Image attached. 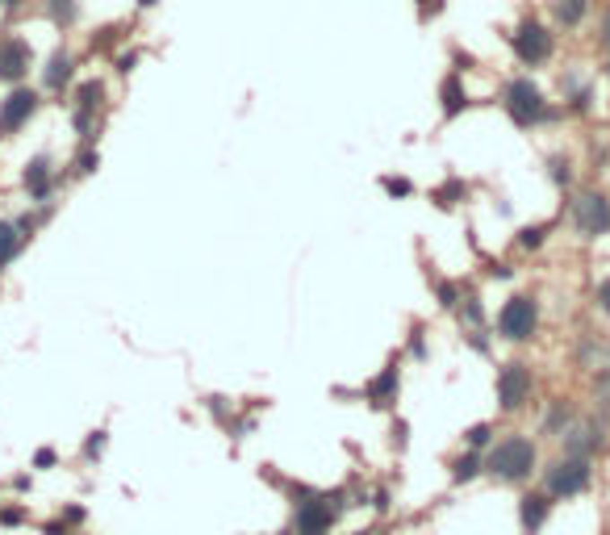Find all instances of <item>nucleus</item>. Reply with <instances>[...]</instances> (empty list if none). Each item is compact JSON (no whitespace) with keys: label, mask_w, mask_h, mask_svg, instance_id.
Listing matches in <instances>:
<instances>
[{"label":"nucleus","mask_w":610,"mask_h":535,"mask_svg":"<svg viewBox=\"0 0 610 535\" xmlns=\"http://www.w3.org/2000/svg\"><path fill=\"white\" fill-rule=\"evenodd\" d=\"M38 110H42V92L30 84H17L4 92V101H0V138H13V134H22L25 126L38 118Z\"/></svg>","instance_id":"10"},{"label":"nucleus","mask_w":610,"mask_h":535,"mask_svg":"<svg viewBox=\"0 0 610 535\" xmlns=\"http://www.w3.org/2000/svg\"><path fill=\"white\" fill-rule=\"evenodd\" d=\"M410 355L427 360V330H423V322H414V330H410Z\"/></svg>","instance_id":"36"},{"label":"nucleus","mask_w":610,"mask_h":535,"mask_svg":"<svg viewBox=\"0 0 610 535\" xmlns=\"http://www.w3.org/2000/svg\"><path fill=\"white\" fill-rule=\"evenodd\" d=\"M0 9H9V13H13V9H22V0H0Z\"/></svg>","instance_id":"44"},{"label":"nucleus","mask_w":610,"mask_h":535,"mask_svg":"<svg viewBox=\"0 0 610 535\" xmlns=\"http://www.w3.org/2000/svg\"><path fill=\"white\" fill-rule=\"evenodd\" d=\"M59 523L67 527V523H84V506H63L59 511Z\"/></svg>","instance_id":"39"},{"label":"nucleus","mask_w":610,"mask_h":535,"mask_svg":"<svg viewBox=\"0 0 610 535\" xmlns=\"http://www.w3.org/2000/svg\"><path fill=\"white\" fill-rule=\"evenodd\" d=\"M544 460H539V443L527 431H506L498 443L485 452V477L501 481V486H527L536 481Z\"/></svg>","instance_id":"2"},{"label":"nucleus","mask_w":610,"mask_h":535,"mask_svg":"<svg viewBox=\"0 0 610 535\" xmlns=\"http://www.w3.org/2000/svg\"><path fill=\"white\" fill-rule=\"evenodd\" d=\"M493 393H498L501 414H523L527 406L536 401V368L527 364V360H506V364H498Z\"/></svg>","instance_id":"8"},{"label":"nucleus","mask_w":610,"mask_h":535,"mask_svg":"<svg viewBox=\"0 0 610 535\" xmlns=\"http://www.w3.org/2000/svg\"><path fill=\"white\" fill-rule=\"evenodd\" d=\"M564 222L577 239L586 243H598V239H610V193L606 189H573L569 201H564Z\"/></svg>","instance_id":"5"},{"label":"nucleus","mask_w":610,"mask_h":535,"mask_svg":"<svg viewBox=\"0 0 610 535\" xmlns=\"http://www.w3.org/2000/svg\"><path fill=\"white\" fill-rule=\"evenodd\" d=\"M464 197H468V184H464L460 176H452V180H443L440 189L431 193V201H435L440 209H456V206L464 201Z\"/></svg>","instance_id":"27"},{"label":"nucleus","mask_w":610,"mask_h":535,"mask_svg":"<svg viewBox=\"0 0 610 535\" xmlns=\"http://www.w3.org/2000/svg\"><path fill=\"white\" fill-rule=\"evenodd\" d=\"M473 110V92H468V84H464V72H448L440 80V113L443 122H456V118H464V113Z\"/></svg>","instance_id":"14"},{"label":"nucleus","mask_w":610,"mask_h":535,"mask_svg":"<svg viewBox=\"0 0 610 535\" xmlns=\"http://www.w3.org/2000/svg\"><path fill=\"white\" fill-rule=\"evenodd\" d=\"M405 431H410V426L397 418V423H393V443H397V448H405V443H410V435H405Z\"/></svg>","instance_id":"42"},{"label":"nucleus","mask_w":610,"mask_h":535,"mask_svg":"<svg viewBox=\"0 0 610 535\" xmlns=\"http://www.w3.org/2000/svg\"><path fill=\"white\" fill-rule=\"evenodd\" d=\"M448 477H452V486H473L476 477H485V452H456L452 460H448Z\"/></svg>","instance_id":"19"},{"label":"nucleus","mask_w":610,"mask_h":535,"mask_svg":"<svg viewBox=\"0 0 610 535\" xmlns=\"http://www.w3.org/2000/svg\"><path fill=\"white\" fill-rule=\"evenodd\" d=\"M552 231H556V222H531V226H518V231H514V247L527 251V256H536V251L548 247Z\"/></svg>","instance_id":"21"},{"label":"nucleus","mask_w":610,"mask_h":535,"mask_svg":"<svg viewBox=\"0 0 610 535\" xmlns=\"http://www.w3.org/2000/svg\"><path fill=\"white\" fill-rule=\"evenodd\" d=\"M72 101H75L72 113H88V118H97V110L105 105V84H100V80H84V84L72 92Z\"/></svg>","instance_id":"23"},{"label":"nucleus","mask_w":610,"mask_h":535,"mask_svg":"<svg viewBox=\"0 0 610 535\" xmlns=\"http://www.w3.org/2000/svg\"><path fill=\"white\" fill-rule=\"evenodd\" d=\"M42 13L50 17V25L67 30V25H75V17H80V0H42Z\"/></svg>","instance_id":"26"},{"label":"nucleus","mask_w":610,"mask_h":535,"mask_svg":"<svg viewBox=\"0 0 610 535\" xmlns=\"http://www.w3.org/2000/svg\"><path fill=\"white\" fill-rule=\"evenodd\" d=\"M456 314H460L464 330H485V305H481V293L476 289H464V302Z\"/></svg>","instance_id":"24"},{"label":"nucleus","mask_w":610,"mask_h":535,"mask_svg":"<svg viewBox=\"0 0 610 535\" xmlns=\"http://www.w3.org/2000/svg\"><path fill=\"white\" fill-rule=\"evenodd\" d=\"M594 310H598L602 322H610V272L594 285Z\"/></svg>","instance_id":"32"},{"label":"nucleus","mask_w":610,"mask_h":535,"mask_svg":"<svg viewBox=\"0 0 610 535\" xmlns=\"http://www.w3.org/2000/svg\"><path fill=\"white\" fill-rule=\"evenodd\" d=\"M552 511H556V498H552L544 486H531L518 494V531L523 535H539L548 527Z\"/></svg>","instance_id":"13"},{"label":"nucleus","mask_w":610,"mask_h":535,"mask_svg":"<svg viewBox=\"0 0 610 535\" xmlns=\"http://www.w3.org/2000/svg\"><path fill=\"white\" fill-rule=\"evenodd\" d=\"M544 171H548V180L556 184L561 193H573V189H577V163H573V155L556 151V155L544 159Z\"/></svg>","instance_id":"20"},{"label":"nucleus","mask_w":610,"mask_h":535,"mask_svg":"<svg viewBox=\"0 0 610 535\" xmlns=\"http://www.w3.org/2000/svg\"><path fill=\"white\" fill-rule=\"evenodd\" d=\"M493 443H498V426L493 423H473L464 431V448L468 452H489Z\"/></svg>","instance_id":"28"},{"label":"nucleus","mask_w":610,"mask_h":535,"mask_svg":"<svg viewBox=\"0 0 610 535\" xmlns=\"http://www.w3.org/2000/svg\"><path fill=\"white\" fill-rule=\"evenodd\" d=\"M55 460H59V456H55V448H38L34 452V469H50Z\"/></svg>","instance_id":"40"},{"label":"nucleus","mask_w":610,"mask_h":535,"mask_svg":"<svg viewBox=\"0 0 610 535\" xmlns=\"http://www.w3.org/2000/svg\"><path fill=\"white\" fill-rule=\"evenodd\" d=\"M138 4H143V9H155V0H138Z\"/></svg>","instance_id":"47"},{"label":"nucleus","mask_w":610,"mask_h":535,"mask_svg":"<svg viewBox=\"0 0 610 535\" xmlns=\"http://www.w3.org/2000/svg\"><path fill=\"white\" fill-rule=\"evenodd\" d=\"M72 168H75V176H92V171L100 168V151L92 143H84L80 151H75V159H72Z\"/></svg>","instance_id":"29"},{"label":"nucleus","mask_w":610,"mask_h":535,"mask_svg":"<svg viewBox=\"0 0 610 535\" xmlns=\"http://www.w3.org/2000/svg\"><path fill=\"white\" fill-rule=\"evenodd\" d=\"M138 67V50H126V55H118V75H130Z\"/></svg>","instance_id":"38"},{"label":"nucleus","mask_w":610,"mask_h":535,"mask_svg":"<svg viewBox=\"0 0 610 535\" xmlns=\"http://www.w3.org/2000/svg\"><path fill=\"white\" fill-rule=\"evenodd\" d=\"M25 243H30V239L22 234V226H17V222H0V272H4V268H9L17 256H22Z\"/></svg>","instance_id":"22"},{"label":"nucleus","mask_w":610,"mask_h":535,"mask_svg":"<svg viewBox=\"0 0 610 535\" xmlns=\"http://www.w3.org/2000/svg\"><path fill=\"white\" fill-rule=\"evenodd\" d=\"M577 418H581V410H577L573 398H552L548 410H544V418H539V435H544V439H556V443H561Z\"/></svg>","instance_id":"15"},{"label":"nucleus","mask_w":610,"mask_h":535,"mask_svg":"<svg viewBox=\"0 0 610 535\" xmlns=\"http://www.w3.org/2000/svg\"><path fill=\"white\" fill-rule=\"evenodd\" d=\"M105 443H109V431L100 426V431H92V435L84 439V460H97L100 452H105Z\"/></svg>","instance_id":"35"},{"label":"nucleus","mask_w":610,"mask_h":535,"mask_svg":"<svg viewBox=\"0 0 610 535\" xmlns=\"http://www.w3.org/2000/svg\"><path fill=\"white\" fill-rule=\"evenodd\" d=\"M55 163H50L47 155H34L30 163H25L22 171V184H25V193H30V201H38V206H47L50 193H55Z\"/></svg>","instance_id":"16"},{"label":"nucleus","mask_w":610,"mask_h":535,"mask_svg":"<svg viewBox=\"0 0 610 535\" xmlns=\"http://www.w3.org/2000/svg\"><path fill=\"white\" fill-rule=\"evenodd\" d=\"M397 393H402V352L385 360V368L360 390V398H364L372 410H393V406H397Z\"/></svg>","instance_id":"11"},{"label":"nucleus","mask_w":610,"mask_h":535,"mask_svg":"<svg viewBox=\"0 0 610 535\" xmlns=\"http://www.w3.org/2000/svg\"><path fill=\"white\" fill-rule=\"evenodd\" d=\"M594 13H598V4H594V0H548L552 25H556V30H569V34H573V30H581Z\"/></svg>","instance_id":"17"},{"label":"nucleus","mask_w":610,"mask_h":535,"mask_svg":"<svg viewBox=\"0 0 610 535\" xmlns=\"http://www.w3.org/2000/svg\"><path fill=\"white\" fill-rule=\"evenodd\" d=\"M602 75L610 80V55H602Z\"/></svg>","instance_id":"46"},{"label":"nucleus","mask_w":610,"mask_h":535,"mask_svg":"<svg viewBox=\"0 0 610 535\" xmlns=\"http://www.w3.org/2000/svg\"><path fill=\"white\" fill-rule=\"evenodd\" d=\"M34 67V47L17 34H0V84L17 88Z\"/></svg>","instance_id":"12"},{"label":"nucleus","mask_w":610,"mask_h":535,"mask_svg":"<svg viewBox=\"0 0 610 535\" xmlns=\"http://www.w3.org/2000/svg\"><path fill=\"white\" fill-rule=\"evenodd\" d=\"M544 330V302L536 293H510L506 302L498 305V318H493V335L510 347H527V343L539 339Z\"/></svg>","instance_id":"4"},{"label":"nucleus","mask_w":610,"mask_h":535,"mask_svg":"<svg viewBox=\"0 0 610 535\" xmlns=\"http://www.w3.org/2000/svg\"><path fill=\"white\" fill-rule=\"evenodd\" d=\"M594 38H598V50L610 55V0L598 9V22H594Z\"/></svg>","instance_id":"31"},{"label":"nucleus","mask_w":610,"mask_h":535,"mask_svg":"<svg viewBox=\"0 0 610 535\" xmlns=\"http://www.w3.org/2000/svg\"><path fill=\"white\" fill-rule=\"evenodd\" d=\"M293 502L297 506V519H293V535H330L335 519H339L352 502L343 489H305V486H293Z\"/></svg>","instance_id":"6"},{"label":"nucleus","mask_w":610,"mask_h":535,"mask_svg":"<svg viewBox=\"0 0 610 535\" xmlns=\"http://www.w3.org/2000/svg\"><path fill=\"white\" fill-rule=\"evenodd\" d=\"M448 9V0H414V13H418V25H431L440 13Z\"/></svg>","instance_id":"33"},{"label":"nucleus","mask_w":610,"mask_h":535,"mask_svg":"<svg viewBox=\"0 0 610 535\" xmlns=\"http://www.w3.org/2000/svg\"><path fill=\"white\" fill-rule=\"evenodd\" d=\"M431 285H435V302H440V310H448V314H456L464 302V285L460 280H443L431 272Z\"/></svg>","instance_id":"25"},{"label":"nucleus","mask_w":610,"mask_h":535,"mask_svg":"<svg viewBox=\"0 0 610 535\" xmlns=\"http://www.w3.org/2000/svg\"><path fill=\"white\" fill-rule=\"evenodd\" d=\"M13 489H17V494H25V489H30V477L17 473V477H13Z\"/></svg>","instance_id":"43"},{"label":"nucleus","mask_w":610,"mask_h":535,"mask_svg":"<svg viewBox=\"0 0 610 535\" xmlns=\"http://www.w3.org/2000/svg\"><path fill=\"white\" fill-rule=\"evenodd\" d=\"M498 105H501V113L510 118L514 130H523V134L564 122V105H556V101L539 88V80H531V75H510L498 92Z\"/></svg>","instance_id":"1"},{"label":"nucleus","mask_w":610,"mask_h":535,"mask_svg":"<svg viewBox=\"0 0 610 535\" xmlns=\"http://www.w3.org/2000/svg\"><path fill=\"white\" fill-rule=\"evenodd\" d=\"M118 42V30H100V38H92V50H109Z\"/></svg>","instance_id":"41"},{"label":"nucleus","mask_w":610,"mask_h":535,"mask_svg":"<svg viewBox=\"0 0 610 535\" xmlns=\"http://www.w3.org/2000/svg\"><path fill=\"white\" fill-rule=\"evenodd\" d=\"M594 406L610 414V368H594Z\"/></svg>","instance_id":"30"},{"label":"nucleus","mask_w":610,"mask_h":535,"mask_svg":"<svg viewBox=\"0 0 610 535\" xmlns=\"http://www.w3.org/2000/svg\"><path fill=\"white\" fill-rule=\"evenodd\" d=\"M610 443V414L598 410V414H581L573 426H569V435L561 439V456H581V460H598L602 452Z\"/></svg>","instance_id":"9"},{"label":"nucleus","mask_w":610,"mask_h":535,"mask_svg":"<svg viewBox=\"0 0 610 535\" xmlns=\"http://www.w3.org/2000/svg\"><path fill=\"white\" fill-rule=\"evenodd\" d=\"M72 80H75V59L63 47L50 50L47 67H42V88L47 92H63V88H72Z\"/></svg>","instance_id":"18"},{"label":"nucleus","mask_w":610,"mask_h":535,"mask_svg":"<svg viewBox=\"0 0 610 535\" xmlns=\"http://www.w3.org/2000/svg\"><path fill=\"white\" fill-rule=\"evenodd\" d=\"M17 523H25L22 506H0V527H17Z\"/></svg>","instance_id":"37"},{"label":"nucleus","mask_w":610,"mask_h":535,"mask_svg":"<svg viewBox=\"0 0 610 535\" xmlns=\"http://www.w3.org/2000/svg\"><path fill=\"white\" fill-rule=\"evenodd\" d=\"M380 189L389 197H414V184L405 180V176H380Z\"/></svg>","instance_id":"34"},{"label":"nucleus","mask_w":610,"mask_h":535,"mask_svg":"<svg viewBox=\"0 0 610 535\" xmlns=\"http://www.w3.org/2000/svg\"><path fill=\"white\" fill-rule=\"evenodd\" d=\"M506 47H510L514 63L527 67V72H539V67H552L556 63V50H561V38H556V25L536 17V13H527L518 22L510 25V34H506Z\"/></svg>","instance_id":"3"},{"label":"nucleus","mask_w":610,"mask_h":535,"mask_svg":"<svg viewBox=\"0 0 610 535\" xmlns=\"http://www.w3.org/2000/svg\"><path fill=\"white\" fill-rule=\"evenodd\" d=\"M602 364L610 368V335H606V347H602Z\"/></svg>","instance_id":"45"},{"label":"nucleus","mask_w":610,"mask_h":535,"mask_svg":"<svg viewBox=\"0 0 610 535\" xmlns=\"http://www.w3.org/2000/svg\"><path fill=\"white\" fill-rule=\"evenodd\" d=\"M594 477H598V460H581V456H556L539 469V486L548 489L556 502H573L581 494L594 489Z\"/></svg>","instance_id":"7"}]
</instances>
